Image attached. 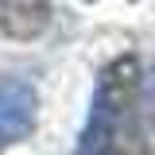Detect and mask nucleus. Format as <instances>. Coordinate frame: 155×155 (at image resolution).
I'll list each match as a JSON object with an SVG mask.
<instances>
[{"instance_id": "4", "label": "nucleus", "mask_w": 155, "mask_h": 155, "mask_svg": "<svg viewBox=\"0 0 155 155\" xmlns=\"http://www.w3.org/2000/svg\"><path fill=\"white\" fill-rule=\"evenodd\" d=\"M85 4H93V0H85Z\"/></svg>"}, {"instance_id": "1", "label": "nucleus", "mask_w": 155, "mask_h": 155, "mask_svg": "<svg viewBox=\"0 0 155 155\" xmlns=\"http://www.w3.org/2000/svg\"><path fill=\"white\" fill-rule=\"evenodd\" d=\"M140 101V62L136 54H116L101 66L89 97V116L78 136V155H128Z\"/></svg>"}, {"instance_id": "3", "label": "nucleus", "mask_w": 155, "mask_h": 155, "mask_svg": "<svg viewBox=\"0 0 155 155\" xmlns=\"http://www.w3.org/2000/svg\"><path fill=\"white\" fill-rule=\"evenodd\" d=\"M51 27V0H0V35L31 43Z\"/></svg>"}, {"instance_id": "2", "label": "nucleus", "mask_w": 155, "mask_h": 155, "mask_svg": "<svg viewBox=\"0 0 155 155\" xmlns=\"http://www.w3.org/2000/svg\"><path fill=\"white\" fill-rule=\"evenodd\" d=\"M35 109H39V93L27 81H0V155L8 147H16L19 140H27L35 128Z\"/></svg>"}]
</instances>
